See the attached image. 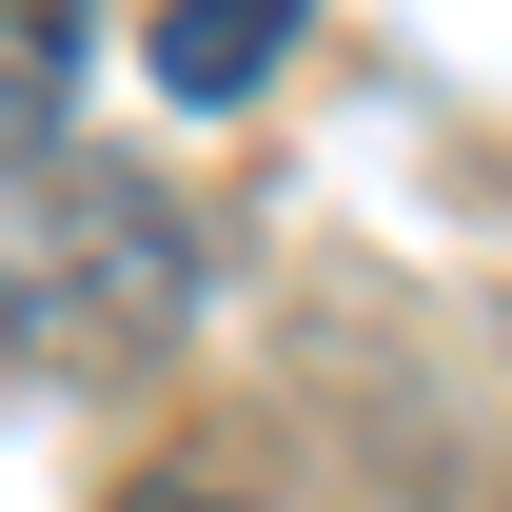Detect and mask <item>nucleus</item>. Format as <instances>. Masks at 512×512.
I'll return each mask as SVG.
<instances>
[{"instance_id":"f257e3e1","label":"nucleus","mask_w":512,"mask_h":512,"mask_svg":"<svg viewBox=\"0 0 512 512\" xmlns=\"http://www.w3.org/2000/svg\"><path fill=\"white\" fill-rule=\"evenodd\" d=\"M296 20H316V0H158V99H197V119H237L256 79L296 60Z\"/></svg>"},{"instance_id":"f03ea898","label":"nucleus","mask_w":512,"mask_h":512,"mask_svg":"<svg viewBox=\"0 0 512 512\" xmlns=\"http://www.w3.org/2000/svg\"><path fill=\"white\" fill-rule=\"evenodd\" d=\"M60 99H79V0H20V158H60Z\"/></svg>"},{"instance_id":"7ed1b4c3","label":"nucleus","mask_w":512,"mask_h":512,"mask_svg":"<svg viewBox=\"0 0 512 512\" xmlns=\"http://www.w3.org/2000/svg\"><path fill=\"white\" fill-rule=\"evenodd\" d=\"M119 512H237V493H197V473H138V493Z\"/></svg>"}]
</instances>
